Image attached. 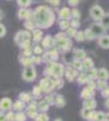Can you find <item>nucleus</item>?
I'll return each mask as SVG.
<instances>
[{"label": "nucleus", "mask_w": 109, "mask_h": 121, "mask_svg": "<svg viewBox=\"0 0 109 121\" xmlns=\"http://www.w3.org/2000/svg\"><path fill=\"white\" fill-rule=\"evenodd\" d=\"M34 23L38 29H47L53 26L56 21L55 11L46 5H39L34 10Z\"/></svg>", "instance_id": "nucleus-1"}, {"label": "nucleus", "mask_w": 109, "mask_h": 121, "mask_svg": "<svg viewBox=\"0 0 109 121\" xmlns=\"http://www.w3.org/2000/svg\"><path fill=\"white\" fill-rule=\"evenodd\" d=\"M53 41H55V47L58 50V52H68L73 48V41L72 39H69L64 32H58L53 36Z\"/></svg>", "instance_id": "nucleus-2"}, {"label": "nucleus", "mask_w": 109, "mask_h": 121, "mask_svg": "<svg viewBox=\"0 0 109 121\" xmlns=\"http://www.w3.org/2000/svg\"><path fill=\"white\" fill-rule=\"evenodd\" d=\"M63 74H64V65L59 62L48 63L46 65V68L44 69V75L47 78L61 79V78H63Z\"/></svg>", "instance_id": "nucleus-3"}, {"label": "nucleus", "mask_w": 109, "mask_h": 121, "mask_svg": "<svg viewBox=\"0 0 109 121\" xmlns=\"http://www.w3.org/2000/svg\"><path fill=\"white\" fill-rule=\"evenodd\" d=\"M15 44L23 51L31 47V41H32V33L28 32V30H18L15 34Z\"/></svg>", "instance_id": "nucleus-4"}, {"label": "nucleus", "mask_w": 109, "mask_h": 121, "mask_svg": "<svg viewBox=\"0 0 109 121\" xmlns=\"http://www.w3.org/2000/svg\"><path fill=\"white\" fill-rule=\"evenodd\" d=\"M39 87H40L41 92L45 93V95H48V93H52L55 91V85H53V79L52 78H43L40 80V82H39L38 85Z\"/></svg>", "instance_id": "nucleus-5"}, {"label": "nucleus", "mask_w": 109, "mask_h": 121, "mask_svg": "<svg viewBox=\"0 0 109 121\" xmlns=\"http://www.w3.org/2000/svg\"><path fill=\"white\" fill-rule=\"evenodd\" d=\"M22 79L26 82H33L36 79V69L34 65H28L24 67L23 73H22Z\"/></svg>", "instance_id": "nucleus-6"}, {"label": "nucleus", "mask_w": 109, "mask_h": 121, "mask_svg": "<svg viewBox=\"0 0 109 121\" xmlns=\"http://www.w3.org/2000/svg\"><path fill=\"white\" fill-rule=\"evenodd\" d=\"M78 75H79V72L76 69H74V67L72 64H67L64 67V74H63V76L65 78L67 81H69V82L75 81Z\"/></svg>", "instance_id": "nucleus-7"}, {"label": "nucleus", "mask_w": 109, "mask_h": 121, "mask_svg": "<svg viewBox=\"0 0 109 121\" xmlns=\"http://www.w3.org/2000/svg\"><path fill=\"white\" fill-rule=\"evenodd\" d=\"M104 13H105V12H104L103 7L100 6V5H93V6H91V9H90V16H91V18L93 19L95 22H100Z\"/></svg>", "instance_id": "nucleus-8"}, {"label": "nucleus", "mask_w": 109, "mask_h": 121, "mask_svg": "<svg viewBox=\"0 0 109 121\" xmlns=\"http://www.w3.org/2000/svg\"><path fill=\"white\" fill-rule=\"evenodd\" d=\"M38 114H39L38 102L32 100V102L26 107V115H27V117H31V119H34L35 120V117L38 116Z\"/></svg>", "instance_id": "nucleus-9"}, {"label": "nucleus", "mask_w": 109, "mask_h": 121, "mask_svg": "<svg viewBox=\"0 0 109 121\" xmlns=\"http://www.w3.org/2000/svg\"><path fill=\"white\" fill-rule=\"evenodd\" d=\"M88 29L92 32V34L96 36V39L97 38H100V36H102V35H104L105 34V32L107 30L102 27V24L100 23V22H95V23H92L90 27H88Z\"/></svg>", "instance_id": "nucleus-10"}, {"label": "nucleus", "mask_w": 109, "mask_h": 121, "mask_svg": "<svg viewBox=\"0 0 109 121\" xmlns=\"http://www.w3.org/2000/svg\"><path fill=\"white\" fill-rule=\"evenodd\" d=\"M40 46L45 50V51H47V50H50L51 47L55 46V41H53V36L47 34V35H44V38L41 39L40 41Z\"/></svg>", "instance_id": "nucleus-11"}, {"label": "nucleus", "mask_w": 109, "mask_h": 121, "mask_svg": "<svg viewBox=\"0 0 109 121\" xmlns=\"http://www.w3.org/2000/svg\"><path fill=\"white\" fill-rule=\"evenodd\" d=\"M12 109V100L9 97H4L0 99V112L7 113Z\"/></svg>", "instance_id": "nucleus-12"}, {"label": "nucleus", "mask_w": 109, "mask_h": 121, "mask_svg": "<svg viewBox=\"0 0 109 121\" xmlns=\"http://www.w3.org/2000/svg\"><path fill=\"white\" fill-rule=\"evenodd\" d=\"M58 18L59 21H69L70 19V9L64 6L61 10H58Z\"/></svg>", "instance_id": "nucleus-13"}, {"label": "nucleus", "mask_w": 109, "mask_h": 121, "mask_svg": "<svg viewBox=\"0 0 109 121\" xmlns=\"http://www.w3.org/2000/svg\"><path fill=\"white\" fill-rule=\"evenodd\" d=\"M32 33V40L38 45L39 43L41 41V39L44 38V33H43V30L41 29H38V28H35L33 32H31Z\"/></svg>", "instance_id": "nucleus-14"}, {"label": "nucleus", "mask_w": 109, "mask_h": 121, "mask_svg": "<svg viewBox=\"0 0 109 121\" xmlns=\"http://www.w3.org/2000/svg\"><path fill=\"white\" fill-rule=\"evenodd\" d=\"M96 107H97V100L95 98H88L83 102V108H85L87 110H95Z\"/></svg>", "instance_id": "nucleus-15"}, {"label": "nucleus", "mask_w": 109, "mask_h": 121, "mask_svg": "<svg viewBox=\"0 0 109 121\" xmlns=\"http://www.w3.org/2000/svg\"><path fill=\"white\" fill-rule=\"evenodd\" d=\"M95 95H96V91H91V90L84 87V88L81 90V92H80V98H81L83 100L88 99V98H95Z\"/></svg>", "instance_id": "nucleus-16"}, {"label": "nucleus", "mask_w": 109, "mask_h": 121, "mask_svg": "<svg viewBox=\"0 0 109 121\" xmlns=\"http://www.w3.org/2000/svg\"><path fill=\"white\" fill-rule=\"evenodd\" d=\"M65 104H67V100L63 95H59V93L55 95V104L53 105H56L57 108H64Z\"/></svg>", "instance_id": "nucleus-17"}, {"label": "nucleus", "mask_w": 109, "mask_h": 121, "mask_svg": "<svg viewBox=\"0 0 109 121\" xmlns=\"http://www.w3.org/2000/svg\"><path fill=\"white\" fill-rule=\"evenodd\" d=\"M26 103H23V102H21L19 99H17L16 102H12V112H15V113H19V112H23V110L26 109Z\"/></svg>", "instance_id": "nucleus-18"}, {"label": "nucleus", "mask_w": 109, "mask_h": 121, "mask_svg": "<svg viewBox=\"0 0 109 121\" xmlns=\"http://www.w3.org/2000/svg\"><path fill=\"white\" fill-rule=\"evenodd\" d=\"M97 80H103V81L109 80V72L105 68H100L97 70Z\"/></svg>", "instance_id": "nucleus-19"}, {"label": "nucleus", "mask_w": 109, "mask_h": 121, "mask_svg": "<svg viewBox=\"0 0 109 121\" xmlns=\"http://www.w3.org/2000/svg\"><path fill=\"white\" fill-rule=\"evenodd\" d=\"M98 45L104 50H108L109 48V35L104 34V35L98 38Z\"/></svg>", "instance_id": "nucleus-20"}, {"label": "nucleus", "mask_w": 109, "mask_h": 121, "mask_svg": "<svg viewBox=\"0 0 109 121\" xmlns=\"http://www.w3.org/2000/svg\"><path fill=\"white\" fill-rule=\"evenodd\" d=\"M18 99L21 100V102L27 104V103H31L33 100V96H32V93H29V92H21L18 95Z\"/></svg>", "instance_id": "nucleus-21"}, {"label": "nucleus", "mask_w": 109, "mask_h": 121, "mask_svg": "<svg viewBox=\"0 0 109 121\" xmlns=\"http://www.w3.org/2000/svg\"><path fill=\"white\" fill-rule=\"evenodd\" d=\"M70 64L74 67V69H76V70H78L79 73H84V72H85L84 65H83V60H80V59H78V58H75V57H74Z\"/></svg>", "instance_id": "nucleus-22"}, {"label": "nucleus", "mask_w": 109, "mask_h": 121, "mask_svg": "<svg viewBox=\"0 0 109 121\" xmlns=\"http://www.w3.org/2000/svg\"><path fill=\"white\" fill-rule=\"evenodd\" d=\"M73 53H74V57L80 59V60H84L86 57H87V53L85 50L83 48H73Z\"/></svg>", "instance_id": "nucleus-23"}, {"label": "nucleus", "mask_w": 109, "mask_h": 121, "mask_svg": "<svg viewBox=\"0 0 109 121\" xmlns=\"http://www.w3.org/2000/svg\"><path fill=\"white\" fill-rule=\"evenodd\" d=\"M28 16H29V10L28 9H18V11H17V18L18 19L27 21Z\"/></svg>", "instance_id": "nucleus-24"}, {"label": "nucleus", "mask_w": 109, "mask_h": 121, "mask_svg": "<svg viewBox=\"0 0 109 121\" xmlns=\"http://www.w3.org/2000/svg\"><path fill=\"white\" fill-rule=\"evenodd\" d=\"M85 74H86L88 80H92V81H96L97 80V69L96 68H91V69L85 70Z\"/></svg>", "instance_id": "nucleus-25"}, {"label": "nucleus", "mask_w": 109, "mask_h": 121, "mask_svg": "<svg viewBox=\"0 0 109 121\" xmlns=\"http://www.w3.org/2000/svg\"><path fill=\"white\" fill-rule=\"evenodd\" d=\"M18 60L23 67H28V65H33V60H32V57H23L22 55L18 56Z\"/></svg>", "instance_id": "nucleus-26"}, {"label": "nucleus", "mask_w": 109, "mask_h": 121, "mask_svg": "<svg viewBox=\"0 0 109 121\" xmlns=\"http://www.w3.org/2000/svg\"><path fill=\"white\" fill-rule=\"evenodd\" d=\"M83 65H84V69L87 70V69H91V68H95V60L90 57H86L84 60H83Z\"/></svg>", "instance_id": "nucleus-27"}, {"label": "nucleus", "mask_w": 109, "mask_h": 121, "mask_svg": "<svg viewBox=\"0 0 109 121\" xmlns=\"http://www.w3.org/2000/svg\"><path fill=\"white\" fill-rule=\"evenodd\" d=\"M75 81H76L79 85H86L87 81H88V79H87L85 72H84V73H79V75H78V78H76Z\"/></svg>", "instance_id": "nucleus-28"}, {"label": "nucleus", "mask_w": 109, "mask_h": 121, "mask_svg": "<svg viewBox=\"0 0 109 121\" xmlns=\"http://www.w3.org/2000/svg\"><path fill=\"white\" fill-rule=\"evenodd\" d=\"M48 108H50V105H48L44 99H41L40 102H38V110L40 113H46L48 110Z\"/></svg>", "instance_id": "nucleus-29"}, {"label": "nucleus", "mask_w": 109, "mask_h": 121, "mask_svg": "<svg viewBox=\"0 0 109 121\" xmlns=\"http://www.w3.org/2000/svg\"><path fill=\"white\" fill-rule=\"evenodd\" d=\"M16 3H17L19 9H28L32 5L33 0H16Z\"/></svg>", "instance_id": "nucleus-30"}, {"label": "nucleus", "mask_w": 109, "mask_h": 121, "mask_svg": "<svg viewBox=\"0 0 109 121\" xmlns=\"http://www.w3.org/2000/svg\"><path fill=\"white\" fill-rule=\"evenodd\" d=\"M100 23L102 24V27H103L105 30H107V29H109V12H107V13H104V15H103V17L101 18Z\"/></svg>", "instance_id": "nucleus-31"}, {"label": "nucleus", "mask_w": 109, "mask_h": 121, "mask_svg": "<svg viewBox=\"0 0 109 121\" xmlns=\"http://www.w3.org/2000/svg\"><path fill=\"white\" fill-rule=\"evenodd\" d=\"M47 51H48V53L51 55L53 62H57V60H58V57H59V52H58V50L53 46V47H51L50 50H47Z\"/></svg>", "instance_id": "nucleus-32"}, {"label": "nucleus", "mask_w": 109, "mask_h": 121, "mask_svg": "<svg viewBox=\"0 0 109 121\" xmlns=\"http://www.w3.org/2000/svg\"><path fill=\"white\" fill-rule=\"evenodd\" d=\"M53 85H55V90H61L64 87V80L63 78L61 79H53Z\"/></svg>", "instance_id": "nucleus-33"}, {"label": "nucleus", "mask_w": 109, "mask_h": 121, "mask_svg": "<svg viewBox=\"0 0 109 121\" xmlns=\"http://www.w3.org/2000/svg\"><path fill=\"white\" fill-rule=\"evenodd\" d=\"M23 27H24L26 30H28V32H33V30L36 28V27H35V23H34L33 21H24Z\"/></svg>", "instance_id": "nucleus-34"}, {"label": "nucleus", "mask_w": 109, "mask_h": 121, "mask_svg": "<svg viewBox=\"0 0 109 121\" xmlns=\"http://www.w3.org/2000/svg\"><path fill=\"white\" fill-rule=\"evenodd\" d=\"M80 17H81V12L79 11L76 7L70 9V18H73V19H80Z\"/></svg>", "instance_id": "nucleus-35"}, {"label": "nucleus", "mask_w": 109, "mask_h": 121, "mask_svg": "<svg viewBox=\"0 0 109 121\" xmlns=\"http://www.w3.org/2000/svg\"><path fill=\"white\" fill-rule=\"evenodd\" d=\"M41 59H43V62L44 63H46V64H48V63H52L53 60H52V57H51V55L48 53V51H45L43 55H41Z\"/></svg>", "instance_id": "nucleus-36"}, {"label": "nucleus", "mask_w": 109, "mask_h": 121, "mask_svg": "<svg viewBox=\"0 0 109 121\" xmlns=\"http://www.w3.org/2000/svg\"><path fill=\"white\" fill-rule=\"evenodd\" d=\"M105 87H108V81H103V80H96V90H104Z\"/></svg>", "instance_id": "nucleus-37"}, {"label": "nucleus", "mask_w": 109, "mask_h": 121, "mask_svg": "<svg viewBox=\"0 0 109 121\" xmlns=\"http://www.w3.org/2000/svg\"><path fill=\"white\" fill-rule=\"evenodd\" d=\"M74 39H75V41H78V43H84V41H85L84 30H78L76 34H75V36H74Z\"/></svg>", "instance_id": "nucleus-38"}, {"label": "nucleus", "mask_w": 109, "mask_h": 121, "mask_svg": "<svg viewBox=\"0 0 109 121\" xmlns=\"http://www.w3.org/2000/svg\"><path fill=\"white\" fill-rule=\"evenodd\" d=\"M41 95H43V92H41L40 87H39L38 85H36V86H34V87H33V90H32V96H33V98H40V97H41Z\"/></svg>", "instance_id": "nucleus-39"}, {"label": "nucleus", "mask_w": 109, "mask_h": 121, "mask_svg": "<svg viewBox=\"0 0 109 121\" xmlns=\"http://www.w3.org/2000/svg\"><path fill=\"white\" fill-rule=\"evenodd\" d=\"M32 50H33V55H34V56H41V55L45 52V50H44L40 45H35Z\"/></svg>", "instance_id": "nucleus-40"}, {"label": "nucleus", "mask_w": 109, "mask_h": 121, "mask_svg": "<svg viewBox=\"0 0 109 121\" xmlns=\"http://www.w3.org/2000/svg\"><path fill=\"white\" fill-rule=\"evenodd\" d=\"M44 100L48 104V105H53L55 104V95L53 93H48V95H46L45 96V98H44Z\"/></svg>", "instance_id": "nucleus-41"}, {"label": "nucleus", "mask_w": 109, "mask_h": 121, "mask_svg": "<svg viewBox=\"0 0 109 121\" xmlns=\"http://www.w3.org/2000/svg\"><path fill=\"white\" fill-rule=\"evenodd\" d=\"M27 115L24 112H19V113H15V121H27Z\"/></svg>", "instance_id": "nucleus-42"}, {"label": "nucleus", "mask_w": 109, "mask_h": 121, "mask_svg": "<svg viewBox=\"0 0 109 121\" xmlns=\"http://www.w3.org/2000/svg\"><path fill=\"white\" fill-rule=\"evenodd\" d=\"M84 35H85V40H88V41H92V40L96 39V36L92 34V32L88 28L84 30Z\"/></svg>", "instance_id": "nucleus-43"}, {"label": "nucleus", "mask_w": 109, "mask_h": 121, "mask_svg": "<svg viewBox=\"0 0 109 121\" xmlns=\"http://www.w3.org/2000/svg\"><path fill=\"white\" fill-rule=\"evenodd\" d=\"M69 27H72V28L79 30V28H80V21H79V19L70 18V19H69Z\"/></svg>", "instance_id": "nucleus-44"}, {"label": "nucleus", "mask_w": 109, "mask_h": 121, "mask_svg": "<svg viewBox=\"0 0 109 121\" xmlns=\"http://www.w3.org/2000/svg\"><path fill=\"white\" fill-rule=\"evenodd\" d=\"M58 27L61 29V32H65L69 28V21H58Z\"/></svg>", "instance_id": "nucleus-45"}, {"label": "nucleus", "mask_w": 109, "mask_h": 121, "mask_svg": "<svg viewBox=\"0 0 109 121\" xmlns=\"http://www.w3.org/2000/svg\"><path fill=\"white\" fill-rule=\"evenodd\" d=\"M76 32H78V30L76 29H74V28H72V27H69L67 30H65V35L69 38V39H73L74 36H75V34H76Z\"/></svg>", "instance_id": "nucleus-46"}, {"label": "nucleus", "mask_w": 109, "mask_h": 121, "mask_svg": "<svg viewBox=\"0 0 109 121\" xmlns=\"http://www.w3.org/2000/svg\"><path fill=\"white\" fill-rule=\"evenodd\" d=\"M35 121H48V115L46 113H39L35 117Z\"/></svg>", "instance_id": "nucleus-47"}, {"label": "nucleus", "mask_w": 109, "mask_h": 121, "mask_svg": "<svg viewBox=\"0 0 109 121\" xmlns=\"http://www.w3.org/2000/svg\"><path fill=\"white\" fill-rule=\"evenodd\" d=\"M32 60H33V65H38V64H41L43 63V59H41V56H32Z\"/></svg>", "instance_id": "nucleus-48"}, {"label": "nucleus", "mask_w": 109, "mask_h": 121, "mask_svg": "<svg viewBox=\"0 0 109 121\" xmlns=\"http://www.w3.org/2000/svg\"><path fill=\"white\" fill-rule=\"evenodd\" d=\"M19 55H22L23 57H32L33 56V50H32V47H29L27 50H23Z\"/></svg>", "instance_id": "nucleus-49"}, {"label": "nucleus", "mask_w": 109, "mask_h": 121, "mask_svg": "<svg viewBox=\"0 0 109 121\" xmlns=\"http://www.w3.org/2000/svg\"><path fill=\"white\" fill-rule=\"evenodd\" d=\"M5 119H6V121H15V112H12V110L7 112L5 114Z\"/></svg>", "instance_id": "nucleus-50"}, {"label": "nucleus", "mask_w": 109, "mask_h": 121, "mask_svg": "<svg viewBox=\"0 0 109 121\" xmlns=\"http://www.w3.org/2000/svg\"><path fill=\"white\" fill-rule=\"evenodd\" d=\"M96 117H97V112L96 110H90V114L87 116V121H96Z\"/></svg>", "instance_id": "nucleus-51"}, {"label": "nucleus", "mask_w": 109, "mask_h": 121, "mask_svg": "<svg viewBox=\"0 0 109 121\" xmlns=\"http://www.w3.org/2000/svg\"><path fill=\"white\" fill-rule=\"evenodd\" d=\"M86 88L91 90V91H96V81H92V80H88L86 84Z\"/></svg>", "instance_id": "nucleus-52"}, {"label": "nucleus", "mask_w": 109, "mask_h": 121, "mask_svg": "<svg viewBox=\"0 0 109 121\" xmlns=\"http://www.w3.org/2000/svg\"><path fill=\"white\" fill-rule=\"evenodd\" d=\"M96 121H105V113L104 112H97V117Z\"/></svg>", "instance_id": "nucleus-53"}, {"label": "nucleus", "mask_w": 109, "mask_h": 121, "mask_svg": "<svg viewBox=\"0 0 109 121\" xmlns=\"http://www.w3.org/2000/svg\"><path fill=\"white\" fill-rule=\"evenodd\" d=\"M6 35V27L0 22V38H4Z\"/></svg>", "instance_id": "nucleus-54"}, {"label": "nucleus", "mask_w": 109, "mask_h": 121, "mask_svg": "<svg viewBox=\"0 0 109 121\" xmlns=\"http://www.w3.org/2000/svg\"><path fill=\"white\" fill-rule=\"evenodd\" d=\"M101 96H102L103 98H105V99H107V98H109V86L101 91Z\"/></svg>", "instance_id": "nucleus-55"}, {"label": "nucleus", "mask_w": 109, "mask_h": 121, "mask_svg": "<svg viewBox=\"0 0 109 121\" xmlns=\"http://www.w3.org/2000/svg\"><path fill=\"white\" fill-rule=\"evenodd\" d=\"M88 114H90V110H87V109H85V108H83L81 109V112H80V115H81V117L83 119H87V116H88Z\"/></svg>", "instance_id": "nucleus-56"}, {"label": "nucleus", "mask_w": 109, "mask_h": 121, "mask_svg": "<svg viewBox=\"0 0 109 121\" xmlns=\"http://www.w3.org/2000/svg\"><path fill=\"white\" fill-rule=\"evenodd\" d=\"M45 1H47L48 4H50L51 6H53V7H57L59 4H61V0H45Z\"/></svg>", "instance_id": "nucleus-57"}, {"label": "nucleus", "mask_w": 109, "mask_h": 121, "mask_svg": "<svg viewBox=\"0 0 109 121\" xmlns=\"http://www.w3.org/2000/svg\"><path fill=\"white\" fill-rule=\"evenodd\" d=\"M79 1H80V0H68V4H69V6H72V7H76Z\"/></svg>", "instance_id": "nucleus-58"}, {"label": "nucleus", "mask_w": 109, "mask_h": 121, "mask_svg": "<svg viewBox=\"0 0 109 121\" xmlns=\"http://www.w3.org/2000/svg\"><path fill=\"white\" fill-rule=\"evenodd\" d=\"M0 121H6V119H5V113H3V112H0Z\"/></svg>", "instance_id": "nucleus-59"}, {"label": "nucleus", "mask_w": 109, "mask_h": 121, "mask_svg": "<svg viewBox=\"0 0 109 121\" xmlns=\"http://www.w3.org/2000/svg\"><path fill=\"white\" fill-rule=\"evenodd\" d=\"M104 105H105V107H107V108L109 109V98H107V99H105V102H104Z\"/></svg>", "instance_id": "nucleus-60"}, {"label": "nucleus", "mask_w": 109, "mask_h": 121, "mask_svg": "<svg viewBox=\"0 0 109 121\" xmlns=\"http://www.w3.org/2000/svg\"><path fill=\"white\" fill-rule=\"evenodd\" d=\"M105 121H109V112L105 113Z\"/></svg>", "instance_id": "nucleus-61"}, {"label": "nucleus", "mask_w": 109, "mask_h": 121, "mask_svg": "<svg viewBox=\"0 0 109 121\" xmlns=\"http://www.w3.org/2000/svg\"><path fill=\"white\" fill-rule=\"evenodd\" d=\"M1 18H3V12L0 11V21H1Z\"/></svg>", "instance_id": "nucleus-62"}, {"label": "nucleus", "mask_w": 109, "mask_h": 121, "mask_svg": "<svg viewBox=\"0 0 109 121\" xmlns=\"http://www.w3.org/2000/svg\"><path fill=\"white\" fill-rule=\"evenodd\" d=\"M55 121H63L62 119H55Z\"/></svg>", "instance_id": "nucleus-63"}]
</instances>
